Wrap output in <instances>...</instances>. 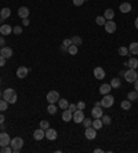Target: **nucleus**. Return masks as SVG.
<instances>
[{"label":"nucleus","mask_w":138,"mask_h":153,"mask_svg":"<svg viewBox=\"0 0 138 153\" xmlns=\"http://www.w3.org/2000/svg\"><path fill=\"white\" fill-rule=\"evenodd\" d=\"M134 90L135 91H138V79L134 81Z\"/></svg>","instance_id":"09e8293b"},{"label":"nucleus","mask_w":138,"mask_h":153,"mask_svg":"<svg viewBox=\"0 0 138 153\" xmlns=\"http://www.w3.org/2000/svg\"><path fill=\"white\" fill-rule=\"evenodd\" d=\"M29 13H31V11H29L28 7H20V10H18V15L24 19V18H28V17H29Z\"/></svg>","instance_id":"f3484780"},{"label":"nucleus","mask_w":138,"mask_h":153,"mask_svg":"<svg viewBox=\"0 0 138 153\" xmlns=\"http://www.w3.org/2000/svg\"><path fill=\"white\" fill-rule=\"evenodd\" d=\"M72 117H73V113L69 111V109H65V111L62 112V120H64V122H70Z\"/></svg>","instance_id":"a211bd4d"},{"label":"nucleus","mask_w":138,"mask_h":153,"mask_svg":"<svg viewBox=\"0 0 138 153\" xmlns=\"http://www.w3.org/2000/svg\"><path fill=\"white\" fill-rule=\"evenodd\" d=\"M58 106L62 109V111H65V109H68L69 102L66 99H64V98H59V99H58Z\"/></svg>","instance_id":"393cba45"},{"label":"nucleus","mask_w":138,"mask_h":153,"mask_svg":"<svg viewBox=\"0 0 138 153\" xmlns=\"http://www.w3.org/2000/svg\"><path fill=\"white\" fill-rule=\"evenodd\" d=\"M57 137H58V132L55 131L54 128H50V127H48L47 130H46V138H47V139H50V141H55Z\"/></svg>","instance_id":"9b49d317"},{"label":"nucleus","mask_w":138,"mask_h":153,"mask_svg":"<svg viewBox=\"0 0 138 153\" xmlns=\"http://www.w3.org/2000/svg\"><path fill=\"white\" fill-rule=\"evenodd\" d=\"M120 106H122V109H123V111H128V109L131 108V101H128V99L122 101Z\"/></svg>","instance_id":"c85d7f7f"},{"label":"nucleus","mask_w":138,"mask_h":153,"mask_svg":"<svg viewBox=\"0 0 138 153\" xmlns=\"http://www.w3.org/2000/svg\"><path fill=\"white\" fill-rule=\"evenodd\" d=\"M47 112L50 113V115H55V112H57V106L54 105V104H50V105L47 106Z\"/></svg>","instance_id":"f704fd0d"},{"label":"nucleus","mask_w":138,"mask_h":153,"mask_svg":"<svg viewBox=\"0 0 138 153\" xmlns=\"http://www.w3.org/2000/svg\"><path fill=\"white\" fill-rule=\"evenodd\" d=\"M84 135H86V138H87V139H95V137H97V130H95V128H94L93 126L86 127Z\"/></svg>","instance_id":"0eeeda50"},{"label":"nucleus","mask_w":138,"mask_h":153,"mask_svg":"<svg viewBox=\"0 0 138 153\" xmlns=\"http://www.w3.org/2000/svg\"><path fill=\"white\" fill-rule=\"evenodd\" d=\"M119 55H122V57H126V55H128V48L127 47H119Z\"/></svg>","instance_id":"c9c22d12"},{"label":"nucleus","mask_w":138,"mask_h":153,"mask_svg":"<svg viewBox=\"0 0 138 153\" xmlns=\"http://www.w3.org/2000/svg\"><path fill=\"white\" fill-rule=\"evenodd\" d=\"M10 146L13 148V152L18 153L20 150H21L22 146H24V139H22L21 137H14L10 141Z\"/></svg>","instance_id":"f03ea898"},{"label":"nucleus","mask_w":138,"mask_h":153,"mask_svg":"<svg viewBox=\"0 0 138 153\" xmlns=\"http://www.w3.org/2000/svg\"><path fill=\"white\" fill-rule=\"evenodd\" d=\"M59 99V92L55 90H51L47 92V102L48 104H55Z\"/></svg>","instance_id":"39448f33"},{"label":"nucleus","mask_w":138,"mask_h":153,"mask_svg":"<svg viewBox=\"0 0 138 153\" xmlns=\"http://www.w3.org/2000/svg\"><path fill=\"white\" fill-rule=\"evenodd\" d=\"M91 126L94 127L95 130H100V128H102V126H104V123H102V119H94Z\"/></svg>","instance_id":"b1692460"},{"label":"nucleus","mask_w":138,"mask_h":153,"mask_svg":"<svg viewBox=\"0 0 138 153\" xmlns=\"http://www.w3.org/2000/svg\"><path fill=\"white\" fill-rule=\"evenodd\" d=\"M94 77L98 80H102L104 77H105V70L101 68V66H97V68H94Z\"/></svg>","instance_id":"4468645a"},{"label":"nucleus","mask_w":138,"mask_h":153,"mask_svg":"<svg viewBox=\"0 0 138 153\" xmlns=\"http://www.w3.org/2000/svg\"><path fill=\"white\" fill-rule=\"evenodd\" d=\"M11 15V10L8 8V7H4V8H1V11H0V17L3 18V19H7L8 17Z\"/></svg>","instance_id":"5701e85b"},{"label":"nucleus","mask_w":138,"mask_h":153,"mask_svg":"<svg viewBox=\"0 0 138 153\" xmlns=\"http://www.w3.org/2000/svg\"><path fill=\"white\" fill-rule=\"evenodd\" d=\"M62 46L68 48L69 46H72V40H70V39H65V40H64V43H62Z\"/></svg>","instance_id":"79ce46f5"},{"label":"nucleus","mask_w":138,"mask_h":153,"mask_svg":"<svg viewBox=\"0 0 138 153\" xmlns=\"http://www.w3.org/2000/svg\"><path fill=\"white\" fill-rule=\"evenodd\" d=\"M95 22H97V25L102 26V25H105L106 19H105V17H104V15H100V17H97V18H95Z\"/></svg>","instance_id":"7c9ffc66"},{"label":"nucleus","mask_w":138,"mask_h":153,"mask_svg":"<svg viewBox=\"0 0 138 153\" xmlns=\"http://www.w3.org/2000/svg\"><path fill=\"white\" fill-rule=\"evenodd\" d=\"M7 108H8V102L6 99H0V112L7 111Z\"/></svg>","instance_id":"c756f323"},{"label":"nucleus","mask_w":138,"mask_h":153,"mask_svg":"<svg viewBox=\"0 0 138 153\" xmlns=\"http://www.w3.org/2000/svg\"><path fill=\"white\" fill-rule=\"evenodd\" d=\"M3 99H6L8 104H15L18 97H17V92L14 88H6L3 91Z\"/></svg>","instance_id":"f257e3e1"},{"label":"nucleus","mask_w":138,"mask_h":153,"mask_svg":"<svg viewBox=\"0 0 138 153\" xmlns=\"http://www.w3.org/2000/svg\"><path fill=\"white\" fill-rule=\"evenodd\" d=\"M0 152H1V153H11V152H13V148H11L10 145H7V146H3Z\"/></svg>","instance_id":"4c0bfd02"},{"label":"nucleus","mask_w":138,"mask_h":153,"mask_svg":"<svg viewBox=\"0 0 138 153\" xmlns=\"http://www.w3.org/2000/svg\"><path fill=\"white\" fill-rule=\"evenodd\" d=\"M29 24H31L29 18H24V19H22V25H24V26H28Z\"/></svg>","instance_id":"a18cd8bd"},{"label":"nucleus","mask_w":138,"mask_h":153,"mask_svg":"<svg viewBox=\"0 0 138 153\" xmlns=\"http://www.w3.org/2000/svg\"><path fill=\"white\" fill-rule=\"evenodd\" d=\"M109 84H111L112 88H119V87H120V84H122V81H120V79H119V77H113Z\"/></svg>","instance_id":"a878e982"},{"label":"nucleus","mask_w":138,"mask_h":153,"mask_svg":"<svg viewBox=\"0 0 138 153\" xmlns=\"http://www.w3.org/2000/svg\"><path fill=\"white\" fill-rule=\"evenodd\" d=\"M91 124H93L91 119H86V117H84V120H83V126H84V127H90Z\"/></svg>","instance_id":"a19ab883"},{"label":"nucleus","mask_w":138,"mask_h":153,"mask_svg":"<svg viewBox=\"0 0 138 153\" xmlns=\"http://www.w3.org/2000/svg\"><path fill=\"white\" fill-rule=\"evenodd\" d=\"M102 123L105 124V126H109L112 123V119H111V116H108V115H102Z\"/></svg>","instance_id":"72a5a7b5"},{"label":"nucleus","mask_w":138,"mask_h":153,"mask_svg":"<svg viewBox=\"0 0 138 153\" xmlns=\"http://www.w3.org/2000/svg\"><path fill=\"white\" fill-rule=\"evenodd\" d=\"M127 66H130L131 69H137L138 66V59L137 58H130L127 62Z\"/></svg>","instance_id":"cd10ccee"},{"label":"nucleus","mask_w":138,"mask_h":153,"mask_svg":"<svg viewBox=\"0 0 138 153\" xmlns=\"http://www.w3.org/2000/svg\"><path fill=\"white\" fill-rule=\"evenodd\" d=\"M112 90V87L111 84H102L101 87H100V94L101 95H106V94H109Z\"/></svg>","instance_id":"4be33fe9"},{"label":"nucleus","mask_w":138,"mask_h":153,"mask_svg":"<svg viewBox=\"0 0 138 153\" xmlns=\"http://www.w3.org/2000/svg\"><path fill=\"white\" fill-rule=\"evenodd\" d=\"M0 55H3L6 59L7 58H10L11 55H13V50H11L10 47H3V48H0Z\"/></svg>","instance_id":"dca6fc26"},{"label":"nucleus","mask_w":138,"mask_h":153,"mask_svg":"<svg viewBox=\"0 0 138 153\" xmlns=\"http://www.w3.org/2000/svg\"><path fill=\"white\" fill-rule=\"evenodd\" d=\"M13 32H14V35H21L22 33V26H14L13 28Z\"/></svg>","instance_id":"58836bf2"},{"label":"nucleus","mask_w":138,"mask_h":153,"mask_svg":"<svg viewBox=\"0 0 138 153\" xmlns=\"http://www.w3.org/2000/svg\"><path fill=\"white\" fill-rule=\"evenodd\" d=\"M68 53L70 54V55H76V54H77V46H75V44L69 46V47H68Z\"/></svg>","instance_id":"473e14b6"},{"label":"nucleus","mask_w":138,"mask_h":153,"mask_svg":"<svg viewBox=\"0 0 138 153\" xmlns=\"http://www.w3.org/2000/svg\"><path fill=\"white\" fill-rule=\"evenodd\" d=\"M104 17H105L106 21H111L115 18V11L112 10V8H106L105 13H104Z\"/></svg>","instance_id":"412c9836"},{"label":"nucleus","mask_w":138,"mask_h":153,"mask_svg":"<svg viewBox=\"0 0 138 153\" xmlns=\"http://www.w3.org/2000/svg\"><path fill=\"white\" fill-rule=\"evenodd\" d=\"M124 79H126V81H128V83H134V81L138 79V72L135 69L130 68L128 70L124 72Z\"/></svg>","instance_id":"7ed1b4c3"},{"label":"nucleus","mask_w":138,"mask_h":153,"mask_svg":"<svg viewBox=\"0 0 138 153\" xmlns=\"http://www.w3.org/2000/svg\"><path fill=\"white\" fill-rule=\"evenodd\" d=\"M4 44V36H0V46Z\"/></svg>","instance_id":"8fccbe9b"},{"label":"nucleus","mask_w":138,"mask_h":153,"mask_svg":"<svg viewBox=\"0 0 138 153\" xmlns=\"http://www.w3.org/2000/svg\"><path fill=\"white\" fill-rule=\"evenodd\" d=\"M127 99L128 101H137L138 99V91H130L127 94Z\"/></svg>","instance_id":"bb28decb"},{"label":"nucleus","mask_w":138,"mask_h":153,"mask_svg":"<svg viewBox=\"0 0 138 153\" xmlns=\"http://www.w3.org/2000/svg\"><path fill=\"white\" fill-rule=\"evenodd\" d=\"M76 106H77V109H80V111H84L86 104H84V102H83V101H79V102L76 104Z\"/></svg>","instance_id":"ea45409f"},{"label":"nucleus","mask_w":138,"mask_h":153,"mask_svg":"<svg viewBox=\"0 0 138 153\" xmlns=\"http://www.w3.org/2000/svg\"><path fill=\"white\" fill-rule=\"evenodd\" d=\"M72 120H73L75 123H83V120H84V112L80 111V109H76V111L73 112Z\"/></svg>","instance_id":"423d86ee"},{"label":"nucleus","mask_w":138,"mask_h":153,"mask_svg":"<svg viewBox=\"0 0 138 153\" xmlns=\"http://www.w3.org/2000/svg\"><path fill=\"white\" fill-rule=\"evenodd\" d=\"M70 40H72V44L77 46V47H79L80 44H82V37H80V36H73L72 39H70Z\"/></svg>","instance_id":"2f4dec72"},{"label":"nucleus","mask_w":138,"mask_h":153,"mask_svg":"<svg viewBox=\"0 0 138 153\" xmlns=\"http://www.w3.org/2000/svg\"><path fill=\"white\" fill-rule=\"evenodd\" d=\"M84 1H86V0H73V4L76 6V7H80V6L83 4Z\"/></svg>","instance_id":"c03bdc74"},{"label":"nucleus","mask_w":138,"mask_h":153,"mask_svg":"<svg viewBox=\"0 0 138 153\" xmlns=\"http://www.w3.org/2000/svg\"><path fill=\"white\" fill-rule=\"evenodd\" d=\"M134 24H135V29H138V17L135 18V22H134Z\"/></svg>","instance_id":"603ef678"},{"label":"nucleus","mask_w":138,"mask_h":153,"mask_svg":"<svg viewBox=\"0 0 138 153\" xmlns=\"http://www.w3.org/2000/svg\"><path fill=\"white\" fill-rule=\"evenodd\" d=\"M104 28H105L106 33H115V31L117 29L116 22H113V19H111V21H106L105 25H104Z\"/></svg>","instance_id":"6e6552de"},{"label":"nucleus","mask_w":138,"mask_h":153,"mask_svg":"<svg viewBox=\"0 0 138 153\" xmlns=\"http://www.w3.org/2000/svg\"><path fill=\"white\" fill-rule=\"evenodd\" d=\"M119 10L122 11L123 14H128V13L131 11V4H130V3H122L120 7H119Z\"/></svg>","instance_id":"6ab92c4d"},{"label":"nucleus","mask_w":138,"mask_h":153,"mask_svg":"<svg viewBox=\"0 0 138 153\" xmlns=\"http://www.w3.org/2000/svg\"><path fill=\"white\" fill-rule=\"evenodd\" d=\"M128 53L133 54V55H138V43L134 42L128 46Z\"/></svg>","instance_id":"aec40b11"},{"label":"nucleus","mask_w":138,"mask_h":153,"mask_svg":"<svg viewBox=\"0 0 138 153\" xmlns=\"http://www.w3.org/2000/svg\"><path fill=\"white\" fill-rule=\"evenodd\" d=\"M33 138H35L36 141H42L43 138H46V131H44L43 128H37V130H35V132H33Z\"/></svg>","instance_id":"ddd939ff"},{"label":"nucleus","mask_w":138,"mask_h":153,"mask_svg":"<svg viewBox=\"0 0 138 153\" xmlns=\"http://www.w3.org/2000/svg\"><path fill=\"white\" fill-rule=\"evenodd\" d=\"M0 83H1V79H0Z\"/></svg>","instance_id":"5fc2aeb1"},{"label":"nucleus","mask_w":138,"mask_h":153,"mask_svg":"<svg viewBox=\"0 0 138 153\" xmlns=\"http://www.w3.org/2000/svg\"><path fill=\"white\" fill-rule=\"evenodd\" d=\"M0 98H1V91H0Z\"/></svg>","instance_id":"864d4df0"},{"label":"nucleus","mask_w":138,"mask_h":153,"mask_svg":"<svg viewBox=\"0 0 138 153\" xmlns=\"http://www.w3.org/2000/svg\"><path fill=\"white\" fill-rule=\"evenodd\" d=\"M113 104H115V98H113L112 95H109V94L104 95V98H102V101H101V106H102V108L108 109V108H111Z\"/></svg>","instance_id":"20e7f679"},{"label":"nucleus","mask_w":138,"mask_h":153,"mask_svg":"<svg viewBox=\"0 0 138 153\" xmlns=\"http://www.w3.org/2000/svg\"><path fill=\"white\" fill-rule=\"evenodd\" d=\"M68 109H69V111H70V112H72V113H73V112L76 111V109H77V106H76V104H69Z\"/></svg>","instance_id":"37998d69"},{"label":"nucleus","mask_w":138,"mask_h":153,"mask_svg":"<svg viewBox=\"0 0 138 153\" xmlns=\"http://www.w3.org/2000/svg\"><path fill=\"white\" fill-rule=\"evenodd\" d=\"M48 127H50V123H48L47 120H42V122H40V128H43L44 131L47 130Z\"/></svg>","instance_id":"e433bc0d"},{"label":"nucleus","mask_w":138,"mask_h":153,"mask_svg":"<svg viewBox=\"0 0 138 153\" xmlns=\"http://www.w3.org/2000/svg\"><path fill=\"white\" fill-rule=\"evenodd\" d=\"M10 141H11V138L7 132H0V146H1V148L10 145Z\"/></svg>","instance_id":"1a4fd4ad"},{"label":"nucleus","mask_w":138,"mask_h":153,"mask_svg":"<svg viewBox=\"0 0 138 153\" xmlns=\"http://www.w3.org/2000/svg\"><path fill=\"white\" fill-rule=\"evenodd\" d=\"M3 123H4V115H3V112H1V113H0V126H1Z\"/></svg>","instance_id":"de8ad7c7"},{"label":"nucleus","mask_w":138,"mask_h":153,"mask_svg":"<svg viewBox=\"0 0 138 153\" xmlns=\"http://www.w3.org/2000/svg\"><path fill=\"white\" fill-rule=\"evenodd\" d=\"M0 33H1V36H8V35L13 33V28L10 25H7V24H4V25L0 26Z\"/></svg>","instance_id":"2eb2a0df"},{"label":"nucleus","mask_w":138,"mask_h":153,"mask_svg":"<svg viewBox=\"0 0 138 153\" xmlns=\"http://www.w3.org/2000/svg\"><path fill=\"white\" fill-rule=\"evenodd\" d=\"M6 65V58L3 55H0V66H4Z\"/></svg>","instance_id":"49530a36"},{"label":"nucleus","mask_w":138,"mask_h":153,"mask_svg":"<svg viewBox=\"0 0 138 153\" xmlns=\"http://www.w3.org/2000/svg\"><path fill=\"white\" fill-rule=\"evenodd\" d=\"M101 152H102V149H100V148L94 149V153H101Z\"/></svg>","instance_id":"3c124183"},{"label":"nucleus","mask_w":138,"mask_h":153,"mask_svg":"<svg viewBox=\"0 0 138 153\" xmlns=\"http://www.w3.org/2000/svg\"><path fill=\"white\" fill-rule=\"evenodd\" d=\"M28 73H29V68H26V66H20L17 69V77H20V79H25Z\"/></svg>","instance_id":"9d476101"},{"label":"nucleus","mask_w":138,"mask_h":153,"mask_svg":"<svg viewBox=\"0 0 138 153\" xmlns=\"http://www.w3.org/2000/svg\"><path fill=\"white\" fill-rule=\"evenodd\" d=\"M91 115H93L94 119H101L102 115H104V113H102V106L95 105L93 108V111H91Z\"/></svg>","instance_id":"f8f14e48"}]
</instances>
